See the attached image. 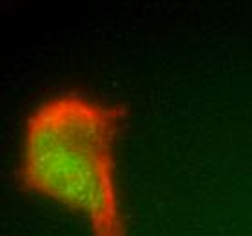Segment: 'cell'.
<instances>
[{
    "label": "cell",
    "instance_id": "cell-1",
    "mask_svg": "<svg viewBox=\"0 0 252 236\" xmlns=\"http://www.w3.org/2000/svg\"><path fill=\"white\" fill-rule=\"evenodd\" d=\"M124 120V105L84 93L46 98L24 126L20 184L80 213L91 236H127L115 156Z\"/></svg>",
    "mask_w": 252,
    "mask_h": 236
}]
</instances>
